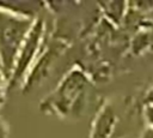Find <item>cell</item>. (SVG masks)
Segmentation results:
<instances>
[{
  "label": "cell",
  "mask_w": 153,
  "mask_h": 138,
  "mask_svg": "<svg viewBox=\"0 0 153 138\" xmlns=\"http://www.w3.org/2000/svg\"><path fill=\"white\" fill-rule=\"evenodd\" d=\"M33 22L35 19L16 16L0 8V60L7 78Z\"/></svg>",
  "instance_id": "6da1fadb"
},
{
  "label": "cell",
  "mask_w": 153,
  "mask_h": 138,
  "mask_svg": "<svg viewBox=\"0 0 153 138\" xmlns=\"http://www.w3.org/2000/svg\"><path fill=\"white\" fill-rule=\"evenodd\" d=\"M43 34H44V20L37 17L18 52L13 70L8 77V88L12 89L19 85V83H22L26 77L30 66L32 65V62L37 56L38 48L41 47L43 40Z\"/></svg>",
  "instance_id": "7a4b0ae2"
},
{
  "label": "cell",
  "mask_w": 153,
  "mask_h": 138,
  "mask_svg": "<svg viewBox=\"0 0 153 138\" xmlns=\"http://www.w3.org/2000/svg\"><path fill=\"white\" fill-rule=\"evenodd\" d=\"M7 88H8V78L6 77V74L2 71H0V107L4 102Z\"/></svg>",
  "instance_id": "3957f363"
},
{
  "label": "cell",
  "mask_w": 153,
  "mask_h": 138,
  "mask_svg": "<svg viewBox=\"0 0 153 138\" xmlns=\"http://www.w3.org/2000/svg\"><path fill=\"white\" fill-rule=\"evenodd\" d=\"M145 116L151 127H153V104H148L145 109Z\"/></svg>",
  "instance_id": "277c9868"
},
{
  "label": "cell",
  "mask_w": 153,
  "mask_h": 138,
  "mask_svg": "<svg viewBox=\"0 0 153 138\" xmlns=\"http://www.w3.org/2000/svg\"><path fill=\"white\" fill-rule=\"evenodd\" d=\"M140 138H153V127L149 126V127L145 128V131L142 132Z\"/></svg>",
  "instance_id": "5b68a950"
},
{
  "label": "cell",
  "mask_w": 153,
  "mask_h": 138,
  "mask_svg": "<svg viewBox=\"0 0 153 138\" xmlns=\"http://www.w3.org/2000/svg\"><path fill=\"white\" fill-rule=\"evenodd\" d=\"M0 138H7V130L1 119H0Z\"/></svg>",
  "instance_id": "8992f818"
},
{
  "label": "cell",
  "mask_w": 153,
  "mask_h": 138,
  "mask_svg": "<svg viewBox=\"0 0 153 138\" xmlns=\"http://www.w3.org/2000/svg\"><path fill=\"white\" fill-rule=\"evenodd\" d=\"M147 102H148V104H153V88L147 94Z\"/></svg>",
  "instance_id": "52a82bcc"
},
{
  "label": "cell",
  "mask_w": 153,
  "mask_h": 138,
  "mask_svg": "<svg viewBox=\"0 0 153 138\" xmlns=\"http://www.w3.org/2000/svg\"><path fill=\"white\" fill-rule=\"evenodd\" d=\"M0 71H2V65H1V60H0ZM4 72V71H2Z\"/></svg>",
  "instance_id": "ba28073f"
}]
</instances>
